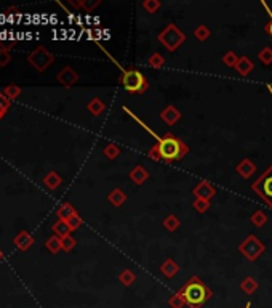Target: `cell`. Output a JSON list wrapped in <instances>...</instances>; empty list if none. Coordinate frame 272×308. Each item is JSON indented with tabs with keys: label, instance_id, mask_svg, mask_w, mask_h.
Wrapping results in <instances>:
<instances>
[{
	"label": "cell",
	"instance_id": "6da1fadb",
	"mask_svg": "<svg viewBox=\"0 0 272 308\" xmlns=\"http://www.w3.org/2000/svg\"><path fill=\"white\" fill-rule=\"evenodd\" d=\"M178 290L183 294L189 308H202L205 303L213 298V290L199 276H192Z\"/></svg>",
	"mask_w": 272,
	"mask_h": 308
},
{
	"label": "cell",
	"instance_id": "7a4b0ae2",
	"mask_svg": "<svg viewBox=\"0 0 272 308\" xmlns=\"http://www.w3.org/2000/svg\"><path fill=\"white\" fill-rule=\"evenodd\" d=\"M157 149H159V156L160 161L165 162H178L183 161L191 148L187 146V143L178 138L176 135L173 133H165L160 136V140L157 141Z\"/></svg>",
	"mask_w": 272,
	"mask_h": 308
},
{
	"label": "cell",
	"instance_id": "3957f363",
	"mask_svg": "<svg viewBox=\"0 0 272 308\" xmlns=\"http://www.w3.org/2000/svg\"><path fill=\"white\" fill-rule=\"evenodd\" d=\"M111 60L115 63V66H117L120 71H122V76H120V84L123 85V88L130 93V95H143L147 88H149V82H147V77L143 74L141 71L133 68V69H125L122 68V64H119L115 61L112 56Z\"/></svg>",
	"mask_w": 272,
	"mask_h": 308
},
{
	"label": "cell",
	"instance_id": "277c9868",
	"mask_svg": "<svg viewBox=\"0 0 272 308\" xmlns=\"http://www.w3.org/2000/svg\"><path fill=\"white\" fill-rule=\"evenodd\" d=\"M157 39L168 52H176L178 48L186 42V34L175 23H168L167 26L159 32Z\"/></svg>",
	"mask_w": 272,
	"mask_h": 308
},
{
	"label": "cell",
	"instance_id": "5b68a950",
	"mask_svg": "<svg viewBox=\"0 0 272 308\" xmlns=\"http://www.w3.org/2000/svg\"><path fill=\"white\" fill-rule=\"evenodd\" d=\"M251 191L272 209V164L251 183Z\"/></svg>",
	"mask_w": 272,
	"mask_h": 308
},
{
	"label": "cell",
	"instance_id": "8992f818",
	"mask_svg": "<svg viewBox=\"0 0 272 308\" xmlns=\"http://www.w3.org/2000/svg\"><path fill=\"white\" fill-rule=\"evenodd\" d=\"M238 252L245 257L248 262H256L258 258L266 252V244L254 234H248L240 244H238Z\"/></svg>",
	"mask_w": 272,
	"mask_h": 308
},
{
	"label": "cell",
	"instance_id": "52a82bcc",
	"mask_svg": "<svg viewBox=\"0 0 272 308\" xmlns=\"http://www.w3.org/2000/svg\"><path fill=\"white\" fill-rule=\"evenodd\" d=\"M28 61L34 69H37L39 72H44L53 64L55 56H53V53L50 50H48V48L39 45L36 50H32L28 55Z\"/></svg>",
	"mask_w": 272,
	"mask_h": 308
},
{
	"label": "cell",
	"instance_id": "ba28073f",
	"mask_svg": "<svg viewBox=\"0 0 272 308\" xmlns=\"http://www.w3.org/2000/svg\"><path fill=\"white\" fill-rule=\"evenodd\" d=\"M216 188L213 186L210 182L207 180H200L197 183L194 188H192V194L195 196V199H207V201H211V198L216 196Z\"/></svg>",
	"mask_w": 272,
	"mask_h": 308
},
{
	"label": "cell",
	"instance_id": "9c48e42d",
	"mask_svg": "<svg viewBox=\"0 0 272 308\" xmlns=\"http://www.w3.org/2000/svg\"><path fill=\"white\" fill-rule=\"evenodd\" d=\"M79 74L76 71H74L71 66H66V68H63L60 72H58V76H56V80L58 82H60L63 87H66V88H69V87H72L74 84H77L79 82Z\"/></svg>",
	"mask_w": 272,
	"mask_h": 308
},
{
	"label": "cell",
	"instance_id": "30bf717a",
	"mask_svg": "<svg viewBox=\"0 0 272 308\" xmlns=\"http://www.w3.org/2000/svg\"><path fill=\"white\" fill-rule=\"evenodd\" d=\"M181 117H183V114H181V111L176 108V106H173V104H168L167 108H163L162 112H160V119H162V122L163 124H167V125H175L178 124Z\"/></svg>",
	"mask_w": 272,
	"mask_h": 308
},
{
	"label": "cell",
	"instance_id": "8fae6325",
	"mask_svg": "<svg viewBox=\"0 0 272 308\" xmlns=\"http://www.w3.org/2000/svg\"><path fill=\"white\" fill-rule=\"evenodd\" d=\"M235 172L240 175L243 180H248V178H251L254 174H256V166H254V162L251 159L245 158L235 166Z\"/></svg>",
	"mask_w": 272,
	"mask_h": 308
},
{
	"label": "cell",
	"instance_id": "7c38bea8",
	"mask_svg": "<svg viewBox=\"0 0 272 308\" xmlns=\"http://www.w3.org/2000/svg\"><path fill=\"white\" fill-rule=\"evenodd\" d=\"M128 178L131 182H133L135 185H138V186H141V185H144L147 180H149L151 178V174L147 172L146 170V167L144 166H141V164H138V166H135L133 169L130 170V174H128Z\"/></svg>",
	"mask_w": 272,
	"mask_h": 308
},
{
	"label": "cell",
	"instance_id": "4fadbf2b",
	"mask_svg": "<svg viewBox=\"0 0 272 308\" xmlns=\"http://www.w3.org/2000/svg\"><path fill=\"white\" fill-rule=\"evenodd\" d=\"M159 270L167 279H173L179 273V265L173 260V258H167V260L162 262V265L159 266Z\"/></svg>",
	"mask_w": 272,
	"mask_h": 308
},
{
	"label": "cell",
	"instance_id": "5bb4252c",
	"mask_svg": "<svg viewBox=\"0 0 272 308\" xmlns=\"http://www.w3.org/2000/svg\"><path fill=\"white\" fill-rule=\"evenodd\" d=\"M234 69H235L242 77H246V76H250L251 71L254 69V63H253L246 55H243V56H240V58H238V63L235 64Z\"/></svg>",
	"mask_w": 272,
	"mask_h": 308
},
{
	"label": "cell",
	"instance_id": "9a60e30c",
	"mask_svg": "<svg viewBox=\"0 0 272 308\" xmlns=\"http://www.w3.org/2000/svg\"><path fill=\"white\" fill-rule=\"evenodd\" d=\"M13 242H15L16 247H18L20 250H23V252H24V250H28L32 244H34V238H32L28 231H21V233H18V234L15 236Z\"/></svg>",
	"mask_w": 272,
	"mask_h": 308
},
{
	"label": "cell",
	"instance_id": "2e32d148",
	"mask_svg": "<svg viewBox=\"0 0 272 308\" xmlns=\"http://www.w3.org/2000/svg\"><path fill=\"white\" fill-rule=\"evenodd\" d=\"M87 109H88V112L92 116L98 117V116H101L103 112L106 111V103L100 98V96H95V98H92V100L88 101Z\"/></svg>",
	"mask_w": 272,
	"mask_h": 308
},
{
	"label": "cell",
	"instance_id": "e0dca14e",
	"mask_svg": "<svg viewBox=\"0 0 272 308\" xmlns=\"http://www.w3.org/2000/svg\"><path fill=\"white\" fill-rule=\"evenodd\" d=\"M108 201L111 202L114 207L119 209V207H122L127 202V194H125V191H123L122 188H114L108 194Z\"/></svg>",
	"mask_w": 272,
	"mask_h": 308
},
{
	"label": "cell",
	"instance_id": "ac0fdd59",
	"mask_svg": "<svg viewBox=\"0 0 272 308\" xmlns=\"http://www.w3.org/2000/svg\"><path fill=\"white\" fill-rule=\"evenodd\" d=\"M238 287H240V290H242L243 294L251 295V294H254L259 289V282L254 279L253 276H246V278L242 279V282L238 284Z\"/></svg>",
	"mask_w": 272,
	"mask_h": 308
},
{
	"label": "cell",
	"instance_id": "d6986e66",
	"mask_svg": "<svg viewBox=\"0 0 272 308\" xmlns=\"http://www.w3.org/2000/svg\"><path fill=\"white\" fill-rule=\"evenodd\" d=\"M76 214H77L76 207H74L72 204H69V202H64V204H61L60 209L56 210L58 220H69V218L74 217Z\"/></svg>",
	"mask_w": 272,
	"mask_h": 308
},
{
	"label": "cell",
	"instance_id": "ffe728a7",
	"mask_svg": "<svg viewBox=\"0 0 272 308\" xmlns=\"http://www.w3.org/2000/svg\"><path fill=\"white\" fill-rule=\"evenodd\" d=\"M61 183H63V178L58 175L56 172H48V174L44 177V185L47 186L48 190H52V191H55V190L60 188Z\"/></svg>",
	"mask_w": 272,
	"mask_h": 308
},
{
	"label": "cell",
	"instance_id": "44dd1931",
	"mask_svg": "<svg viewBox=\"0 0 272 308\" xmlns=\"http://www.w3.org/2000/svg\"><path fill=\"white\" fill-rule=\"evenodd\" d=\"M162 225H163V228L167 230L168 233H175V231L179 228V226H181V220H179V218H178L175 214H168L167 217L163 218Z\"/></svg>",
	"mask_w": 272,
	"mask_h": 308
},
{
	"label": "cell",
	"instance_id": "7402d4cb",
	"mask_svg": "<svg viewBox=\"0 0 272 308\" xmlns=\"http://www.w3.org/2000/svg\"><path fill=\"white\" fill-rule=\"evenodd\" d=\"M52 230H53V233L56 234L58 238H66V236H69L71 234V228H69V225H68V222L66 220H58V222H55L53 223V226H52Z\"/></svg>",
	"mask_w": 272,
	"mask_h": 308
},
{
	"label": "cell",
	"instance_id": "603a6c76",
	"mask_svg": "<svg viewBox=\"0 0 272 308\" xmlns=\"http://www.w3.org/2000/svg\"><path fill=\"white\" fill-rule=\"evenodd\" d=\"M117 279L122 282L123 286L125 287H130L133 282L136 281V274L133 270H130V268H123L119 274H117Z\"/></svg>",
	"mask_w": 272,
	"mask_h": 308
},
{
	"label": "cell",
	"instance_id": "cb8c5ba5",
	"mask_svg": "<svg viewBox=\"0 0 272 308\" xmlns=\"http://www.w3.org/2000/svg\"><path fill=\"white\" fill-rule=\"evenodd\" d=\"M269 220L267 214L264 212V210H256V212H253L251 217H250V222L253 226H256V228H262Z\"/></svg>",
	"mask_w": 272,
	"mask_h": 308
},
{
	"label": "cell",
	"instance_id": "d4e9b609",
	"mask_svg": "<svg viewBox=\"0 0 272 308\" xmlns=\"http://www.w3.org/2000/svg\"><path fill=\"white\" fill-rule=\"evenodd\" d=\"M120 152H122V148L119 146V144H115V143H108L104 146V149H103V154L106 158H108L109 161H114V159H117L119 156H120Z\"/></svg>",
	"mask_w": 272,
	"mask_h": 308
},
{
	"label": "cell",
	"instance_id": "484cf974",
	"mask_svg": "<svg viewBox=\"0 0 272 308\" xmlns=\"http://www.w3.org/2000/svg\"><path fill=\"white\" fill-rule=\"evenodd\" d=\"M194 37L199 40V42H205L211 37V31L207 24H199L195 29H194Z\"/></svg>",
	"mask_w": 272,
	"mask_h": 308
},
{
	"label": "cell",
	"instance_id": "4316f807",
	"mask_svg": "<svg viewBox=\"0 0 272 308\" xmlns=\"http://www.w3.org/2000/svg\"><path fill=\"white\" fill-rule=\"evenodd\" d=\"M45 247L50 250L52 254H58L60 250H63V244H61V238H58L56 234H53L52 238H48L45 241Z\"/></svg>",
	"mask_w": 272,
	"mask_h": 308
},
{
	"label": "cell",
	"instance_id": "83f0119b",
	"mask_svg": "<svg viewBox=\"0 0 272 308\" xmlns=\"http://www.w3.org/2000/svg\"><path fill=\"white\" fill-rule=\"evenodd\" d=\"M238 58H240V56H238L235 52L227 50L224 55L221 56V61H222V64H224V66H227V68H235V64L238 63Z\"/></svg>",
	"mask_w": 272,
	"mask_h": 308
},
{
	"label": "cell",
	"instance_id": "f1b7e54d",
	"mask_svg": "<svg viewBox=\"0 0 272 308\" xmlns=\"http://www.w3.org/2000/svg\"><path fill=\"white\" fill-rule=\"evenodd\" d=\"M258 60L262 66H270L272 64V48L270 47H262L258 53Z\"/></svg>",
	"mask_w": 272,
	"mask_h": 308
},
{
	"label": "cell",
	"instance_id": "f546056e",
	"mask_svg": "<svg viewBox=\"0 0 272 308\" xmlns=\"http://www.w3.org/2000/svg\"><path fill=\"white\" fill-rule=\"evenodd\" d=\"M186 305H187V303H186L184 297H183V294L179 292V290L168 298V306H170V308H184Z\"/></svg>",
	"mask_w": 272,
	"mask_h": 308
},
{
	"label": "cell",
	"instance_id": "4dcf8cb0",
	"mask_svg": "<svg viewBox=\"0 0 272 308\" xmlns=\"http://www.w3.org/2000/svg\"><path fill=\"white\" fill-rule=\"evenodd\" d=\"M147 64H149L151 68H155V69H160L165 66V58L159 53V52H154L149 58H147Z\"/></svg>",
	"mask_w": 272,
	"mask_h": 308
},
{
	"label": "cell",
	"instance_id": "1f68e13d",
	"mask_svg": "<svg viewBox=\"0 0 272 308\" xmlns=\"http://www.w3.org/2000/svg\"><path fill=\"white\" fill-rule=\"evenodd\" d=\"M141 7L146 10V13L154 15L162 8V2H160V0H144V2L141 4Z\"/></svg>",
	"mask_w": 272,
	"mask_h": 308
},
{
	"label": "cell",
	"instance_id": "d6a6232c",
	"mask_svg": "<svg viewBox=\"0 0 272 308\" xmlns=\"http://www.w3.org/2000/svg\"><path fill=\"white\" fill-rule=\"evenodd\" d=\"M123 111H125V112H127V114H128V116H130L131 119H135V120H136V122H138L139 125H141V127L144 128V130H146L147 133H151V135L154 136V138H155V141H159V140H160V136H159L157 133H155V132H152V130H151V128H149V127H147V125H146V124L143 122V120H141V119H138V116L135 114V112H133V111H130V109L127 108V106H123Z\"/></svg>",
	"mask_w": 272,
	"mask_h": 308
},
{
	"label": "cell",
	"instance_id": "836d02e7",
	"mask_svg": "<svg viewBox=\"0 0 272 308\" xmlns=\"http://www.w3.org/2000/svg\"><path fill=\"white\" fill-rule=\"evenodd\" d=\"M192 207L197 214H205V212H208V209L211 207V202L207 199H194Z\"/></svg>",
	"mask_w": 272,
	"mask_h": 308
},
{
	"label": "cell",
	"instance_id": "e575fe53",
	"mask_svg": "<svg viewBox=\"0 0 272 308\" xmlns=\"http://www.w3.org/2000/svg\"><path fill=\"white\" fill-rule=\"evenodd\" d=\"M8 100H15V98H18L20 96V93H21V88L18 87V85H8V87H5L4 88V92H2Z\"/></svg>",
	"mask_w": 272,
	"mask_h": 308
},
{
	"label": "cell",
	"instance_id": "d590c367",
	"mask_svg": "<svg viewBox=\"0 0 272 308\" xmlns=\"http://www.w3.org/2000/svg\"><path fill=\"white\" fill-rule=\"evenodd\" d=\"M61 244H63V250H64V252H71V250L76 247L77 241L69 234V236H66V238L61 239Z\"/></svg>",
	"mask_w": 272,
	"mask_h": 308
},
{
	"label": "cell",
	"instance_id": "8d00e7d4",
	"mask_svg": "<svg viewBox=\"0 0 272 308\" xmlns=\"http://www.w3.org/2000/svg\"><path fill=\"white\" fill-rule=\"evenodd\" d=\"M80 4H82V8H84L87 13H92L96 7L101 5V0H93V2L92 0H84V2H80Z\"/></svg>",
	"mask_w": 272,
	"mask_h": 308
},
{
	"label": "cell",
	"instance_id": "74e56055",
	"mask_svg": "<svg viewBox=\"0 0 272 308\" xmlns=\"http://www.w3.org/2000/svg\"><path fill=\"white\" fill-rule=\"evenodd\" d=\"M12 61V55L5 48H0V68L8 66V63Z\"/></svg>",
	"mask_w": 272,
	"mask_h": 308
},
{
	"label": "cell",
	"instance_id": "f35d334b",
	"mask_svg": "<svg viewBox=\"0 0 272 308\" xmlns=\"http://www.w3.org/2000/svg\"><path fill=\"white\" fill-rule=\"evenodd\" d=\"M68 222V225H69V228L72 230V231H76L79 226H82V218H80V215L79 214H76L74 217H71L69 220H66Z\"/></svg>",
	"mask_w": 272,
	"mask_h": 308
},
{
	"label": "cell",
	"instance_id": "ab89813d",
	"mask_svg": "<svg viewBox=\"0 0 272 308\" xmlns=\"http://www.w3.org/2000/svg\"><path fill=\"white\" fill-rule=\"evenodd\" d=\"M10 100L7 98V96L4 93H0V114H5V112L8 111V108H10Z\"/></svg>",
	"mask_w": 272,
	"mask_h": 308
},
{
	"label": "cell",
	"instance_id": "60d3db41",
	"mask_svg": "<svg viewBox=\"0 0 272 308\" xmlns=\"http://www.w3.org/2000/svg\"><path fill=\"white\" fill-rule=\"evenodd\" d=\"M147 156H149V159H152V161H160L159 149H157V143H155L154 146L149 149V152H147Z\"/></svg>",
	"mask_w": 272,
	"mask_h": 308
},
{
	"label": "cell",
	"instance_id": "b9f144b4",
	"mask_svg": "<svg viewBox=\"0 0 272 308\" xmlns=\"http://www.w3.org/2000/svg\"><path fill=\"white\" fill-rule=\"evenodd\" d=\"M264 32H266V34L267 36H270L272 37V20L266 24V26H264Z\"/></svg>",
	"mask_w": 272,
	"mask_h": 308
},
{
	"label": "cell",
	"instance_id": "7bdbcfd3",
	"mask_svg": "<svg viewBox=\"0 0 272 308\" xmlns=\"http://www.w3.org/2000/svg\"><path fill=\"white\" fill-rule=\"evenodd\" d=\"M2 258H4V252L0 250V262H2Z\"/></svg>",
	"mask_w": 272,
	"mask_h": 308
},
{
	"label": "cell",
	"instance_id": "ee69618b",
	"mask_svg": "<svg viewBox=\"0 0 272 308\" xmlns=\"http://www.w3.org/2000/svg\"><path fill=\"white\" fill-rule=\"evenodd\" d=\"M243 308H251V303H250V302H248V303H246V305H245V306H243Z\"/></svg>",
	"mask_w": 272,
	"mask_h": 308
},
{
	"label": "cell",
	"instance_id": "f6af8a7d",
	"mask_svg": "<svg viewBox=\"0 0 272 308\" xmlns=\"http://www.w3.org/2000/svg\"><path fill=\"white\" fill-rule=\"evenodd\" d=\"M2 117H4V116H2V114H0V119H2Z\"/></svg>",
	"mask_w": 272,
	"mask_h": 308
}]
</instances>
